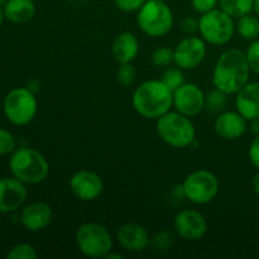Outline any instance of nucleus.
<instances>
[{
	"instance_id": "nucleus-1",
	"label": "nucleus",
	"mask_w": 259,
	"mask_h": 259,
	"mask_svg": "<svg viewBox=\"0 0 259 259\" xmlns=\"http://www.w3.org/2000/svg\"><path fill=\"white\" fill-rule=\"evenodd\" d=\"M250 68L247 56L240 50H228L218 58L212 71L215 89L227 95L237 94L249 80Z\"/></svg>"
},
{
	"instance_id": "nucleus-2",
	"label": "nucleus",
	"mask_w": 259,
	"mask_h": 259,
	"mask_svg": "<svg viewBox=\"0 0 259 259\" xmlns=\"http://www.w3.org/2000/svg\"><path fill=\"white\" fill-rule=\"evenodd\" d=\"M133 106L147 119H158L174 106V91L161 80H148L136 89Z\"/></svg>"
},
{
	"instance_id": "nucleus-3",
	"label": "nucleus",
	"mask_w": 259,
	"mask_h": 259,
	"mask_svg": "<svg viewBox=\"0 0 259 259\" xmlns=\"http://www.w3.org/2000/svg\"><path fill=\"white\" fill-rule=\"evenodd\" d=\"M9 168L15 179L29 185L40 184L50 174L47 159L42 153L32 148H19L13 152Z\"/></svg>"
},
{
	"instance_id": "nucleus-4",
	"label": "nucleus",
	"mask_w": 259,
	"mask_h": 259,
	"mask_svg": "<svg viewBox=\"0 0 259 259\" xmlns=\"http://www.w3.org/2000/svg\"><path fill=\"white\" fill-rule=\"evenodd\" d=\"M156 131L159 138L175 148L191 146L196 137V129L189 116L179 111H167L157 119Z\"/></svg>"
},
{
	"instance_id": "nucleus-5",
	"label": "nucleus",
	"mask_w": 259,
	"mask_h": 259,
	"mask_svg": "<svg viewBox=\"0 0 259 259\" xmlns=\"http://www.w3.org/2000/svg\"><path fill=\"white\" fill-rule=\"evenodd\" d=\"M137 23L144 34L149 37H163L174 25V14L166 2L147 0L138 10Z\"/></svg>"
},
{
	"instance_id": "nucleus-6",
	"label": "nucleus",
	"mask_w": 259,
	"mask_h": 259,
	"mask_svg": "<svg viewBox=\"0 0 259 259\" xmlns=\"http://www.w3.org/2000/svg\"><path fill=\"white\" fill-rule=\"evenodd\" d=\"M76 244L80 252L89 258H105L113 250V238L103 225L85 223L76 232Z\"/></svg>"
},
{
	"instance_id": "nucleus-7",
	"label": "nucleus",
	"mask_w": 259,
	"mask_h": 259,
	"mask_svg": "<svg viewBox=\"0 0 259 259\" xmlns=\"http://www.w3.org/2000/svg\"><path fill=\"white\" fill-rule=\"evenodd\" d=\"M233 17L222 9L204 13L199 19V32L205 42L214 46L227 45L234 34Z\"/></svg>"
},
{
	"instance_id": "nucleus-8",
	"label": "nucleus",
	"mask_w": 259,
	"mask_h": 259,
	"mask_svg": "<svg viewBox=\"0 0 259 259\" xmlns=\"http://www.w3.org/2000/svg\"><path fill=\"white\" fill-rule=\"evenodd\" d=\"M4 114L14 125H27L37 114L38 103L34 94L25 88L9 91L4 99Z\"/></svg>"
},
{
	"instance_id": "nucleus-9",
	"label": "nucleus",
	"mask_w": 259,
	"mask_h": 259,
	"mask_svg": "<svg viewBox=\"0 0 259 259\" xmlns=\"http://www.w3.org/2000/svg\"><path fill=\"white\" fill-rule=\"evenodd\" d=\"M185 197L196 205L211 202L219 194V180L207 169H199L185 179L181 186Z\"/></svg>"
},
{
	"instance_id": "nucleus-10",
	"label": "nucleus",
	"mask_w": 259,
	"mask_h": 259,
	"mask_svg": "<svg viewBox=\"0 0 259 259\" xmlns=\"http://www.w3.org/2000/svg\"><path fill=\"white\" fill-rule=\"evenodd\" d=\"M204 91L195 83H186L174 91V106L179 113L189 116H196L205 109Z\"/></svg>"
},
{
	"instance_id": "nucleus-11",
	"label": "nucleus",
	"mask_w": 259,
	"mask_h": 259,
	"mask_svg": "<svg viewBox=\"0 0 259 259\" xmlns=\"http://www.w3.org/2000/svg\"><path fill=\"white\" fill-rule=\"evenodd\" d=\"M174 227L177 235L189 242L202 239L207 232L206 219L196 210L180 211L175 218Z\"/></svg>"
},
{
	"instance_id": "nucleus-12",
	"label": "nucleus",
	"mask_w": 259,
	"mask_h": 259,
	"mask_svg": "<svg viewBox=\"0 0 259 259\" xmlns=\"http://www.w3.org/2000/svg\"><path fill=\"white\" fill-rule=\"evenodd\" d=\"M175 65L181 70H192L204 61L206 56L205 40L199 37H186L174 50Z\"/></svg>"
},
{
	"instance_id": "nucleus-13",
	"label": "nucleus",
	"mask_w": 259,
	"mask_h": 259,
	"mask_svg": "<svg viewBox=\"0 0 259 259\" xmlns=\"http://www.w3.org/2000/svg\"><path fill=\"white\" fill-rule=\"evenodd\" d=\"M70 189L81 201H94L103 194L104 182L95 172L81 169L70 179Z\"/></svg>"
},
{
	"instance_id": "nucleus-14",
	"label": "nucleus",
	"mask_w": 259,
	"mask_h": 259,
	"mask_svg": "<svg viewBox=\"0 0 259 259\" xmlns=\"http://www.w3.org/2000/svg\"><path fill=\"white\" fill-rule=\"evenodd\" d=\"M25 184L18 179H0V212L9 214L19 210L27 200Z\"/></svg>"
},
{
	"instance_id": "nucleus-15",
	"label": "nucleus",
	"mask_w": 259,
	"mask_h": 259,
	"mask_svg": "<svg viewBox=\"0 0 259 259\" xmlns=\"http://www.w3.org/2000/svg\"><path fill=\"white\" fill-rule=\"evenodd\" d=\"M53 211L46 202L35 201L23 207L20 212V223L29 232H40L51 224Z\"/></svg>"
},
{
	"instance_id": "nucleus-16",
	"label": "nucleus",
	"mask_w": 259,
	"mask_h": 259,
	"mask_svg": "<svg viewBox=\"0 0 259 259\" xmlns=\"http://www.w3.org/2000/svg\"><path fill=\"white\" fill-rule=\"evenodd\" d=\"M119 244L129 252H141L148 247L151 238L148 232L142 225L136 223H126L121 225L116 232Z\"/></svg>"
},
{
	"instance_id": "nucleus-17",
	"label": "nucleus",
	"mask_w": 259,
	"mask_h": 259,
	"mask_svg": "<svg viewBox=\"0 0 259 259\" xmlns=\"http://www.w3.org/2000/svg\"><path fill=\"white\" fill-rule=\"evenodd\" d=\"M215 133L225 141H235L247 131V119L238 111H225L217 118Z\"/></svg>"
},
{
	"instance_id": "nucleus-18",
	"label": "nucleus",
	"mask_w": 259,
	"mask_h": 259,
	"mask_svg": "<svg viewBox=\"0 0 259 259\" xmlns=\"http://www.w3.org/2000/svg\"><path fill=\"white\" fill-rule=\"evenodd\" d=\"M235 106L247 120L259 118V82H248L240 89L235 98Z\"/></svg>"
},
{
	"instance_id": "nucleus-19",
	"label": "nucleus",
	"mask_w": 259,
	"mask_h": 259,
	"mask_svg": "<svg viewBox=\"0 0 259 259\" xmlns=\"http://www.w3.org/2000/svg\"><path fill=\"white\" fill-rule=\"evenodd\" d=\"M139 52L138 38L131 32H123L116 35L111 45V53L116 62L131 63Z\"/></svg>"
},
{
	"instance_id": "nucleus-20",
	"label": "nucleus",
	"mask_w": 259,
	"mask_h": 259,
	"mask_svg": "<svg viewBox=\"0 0 259 259\" xmlns=\"http://www.w3.org/2000/svg\"><path fill=\"white\" fill-rule=\"evenodd\" d=\"M3 10L8 20L15 24H23L34 17L35 5L33 0H9Z\"/></svg>"
},
{
	"instance_id": "nucleus-21",
	"label": "nucleus",
	"mask_w": 259,
	"mask_h": 259,
	"mask_svg": "<svg viewBox=\"0 0 259 259\" xmlns=\"http://www.w3.org/2000/svg\"><path fill=\"white\" fill-rule=\"evenodd\" d=\"M220 9L233 18H240L250 14L254 7V0H219Z\"/></svg>"
},
{
	"instance_id": "nucleus-22",
	"label": "nucleus",
	"mask_w": 259,
	"mask_h": 259,
	"mask_svg": "<svg viewBox=\"0 0 259 259\" xmlns=\"http://www.w3.org/2000/svg\"><path fill=\"white\" fill-rule=\"evenodd\" d=\"M237 30L240 37L248 40H254L259 37V19L252 14L243 15L239 18Z\"/></svg>"
},
{
	"instance_id": "nucleus-23",
	"label": "nucleus",
	"mask_w": 259,
	"mask_h": 259,
	"mask_svg": "<svg viewBox=\"0 0 259 259\" xmlns=\"http://www.w3.org/2000/svg\"><path fill=\"white\" fill-rule=\"evenodd\" d=\"M180 67H169L162 75L161 81L166 86H168L172 91L177 90L180 86L185 83V75Z\"/></svg>"
},
{
	"instance_id": "nucleus-24",
	"label": "nucleus",
	"mask_w": 259,
	"mask_h": 259,
	"mask_svg": "<svg viewBox=\"0 0 259 259\" xmlns=\"http://www.w3.org/2000/svg\"><path fill=\"white\" fill-rule=\"evenodd\" d=\"M227 105V94L223 93V91L212 90L211 93H209V95H206L205 99V109H207L211 113H219Z\"/></svg>"
},
{
	"instance_id": "nucleus-25",
	"label": "nucleus",
	"mask_w": 259,
	"mask_h": 259,
	"mask_svg": "<svg viewBox=\"0 0 259 259\" xmlns=\"http://www.w3.org/2000/svg\"><path fill=\"white\" fill-rule=\"evenodd\" d=\"M137 77V70L132 63H120L118 71H116V78L118 82L124 88L133 85Z\"/></svg>"
},
{
	"instance_id": "nucleus-26",
	"label": "nucleus",
	"mask_w": 259,
	"mask_h": 259,
	"mask_svg": "<svg viewBox=\"0 0 259 259\" xmlns=\"http://www.w3.org/2000/svg\"><path fill=\"white\" fill-rule=\"evenodd\" d=\"M152 63L156 67H168L171 63H175L174 50L167 47L157 48L152 55Z\"/></svg>"
},
{
	"instance_id": "nucleus-27",
	"label": "nucleus",
	"mask_w": 259,
	"mask_h": 259,
	"mask_svg": "<svg viewBox=\"0 0 259 259\" xmlns=\"http://www.w3.org/2000/svg\"><path fill=\"white\" fill-rule=\"evenodd\" d=\"M8 259H35L37 258V252L34 247L27 243H22L15 247H13L7 254Z\"/></svg>"
},
{
	"instance_id": "nucleus-28",
	"label": "nucleus",
	"mask_w": 259,
	"mask_h": 259,
	"mask_svg": "<svg viewBox=\"0 0 259 259\" xmlns=\"http://www.w3.org/2000/svg\"><path fill=\"white\" fill-rule=\"evenodd\" d=\"M245 56H247V61H248V65H249L250 72L259 75V39L258 38L250 43L247 52H245Z\"/></svg>"
},
{
	"instance_id": "nucleus-29",
	"label": "nucleus",
	"mask_w": 259,
	"mask_h": 259,
	"mask_svg": "<svg viewBox=\"0 0 259 259\" xmlns=\"http://www.w3.org/2000/svg\"><path fill=\"white\" fill-rule=\"evenodd\" d=\"M15 139L12 133L5 129H0V156L13 153L15 151Z\"/></svg>"
},
{
	"instance_id": "nucleus-30",
	"label": "nucleus",
	"mask_w": 259,
	"mask_h": 259,
	"mask_svg": "<svg viewBox=\"0 0 259 259\" xmlns=\"http://www.w3.org/2000/svg\"><path fill=\"white\" fill-rule=\"evenodd\" d=\"M146 2L147 0H114L116 8L125 13L138 12Z\"/></svg>"
},
{
	"instance_id": "nucleus-31",
	"label": "nucleus",
	"mask_w": 259,
	"mask_h": 259,
	"mask_svg": "<svg viewBox=\"0 0 259 259\" xmlns=\"http://www.w3.org/2000/svg\"><path fill=\"white\" fill-rule=\"evenodd\" d=\"M172 235L169 234L168 232H162L158 233L156 237L153 238V247L154 249H158V250H164L172 244Z\"/></svg>"
},
{
	"instance_id": "nucleus-32",
	"label": "nucleus",
	"mask_w": 259,
	"mask_h": 259,
	"mask_svg": "<svg viewBox=\"0 0 259 259\" xmlns=\"http://www.w3.org/2000/svg\"><path fill=\"white\" fill-rule=\"evenodd\" d=\"M191 4L197 13L204 14V13L215 9V7L219 4V0H191Z\"/></svg>"
},
{
	"instance_id": "nucleus-33",
	"label": "nucleus",
	"mask_w": 259,
	"mask_h": 259,
	"mask_svg": "<svg viewBox=\"0 0 259 259\" xmlns=\"http://www.w3.org/2000/svg\"><path fill=\"white\" fill-rule=\"evenodd\" d=\"M248 154H249V159L253 166L259 169V136L255 137L252 143H250Z\"/></svg>"
},
{
	"instance_id": "nucleus-34",
	"label": "nucleus",
	"mask_w": 259,
	"mask_h": 259,
	"mask_svg": "<svg viewBox=\"0 0 259 259\" xmlns=\"http://www.w3.org/2000/svg\"><path fill=\"white\" fill-rule=\"evenodd\" d=\"M181 28L186 34H194L196 30H199V20L194 19V18H187L182 22Z\"/></svg>"
},
{
	"instance_id": "nucleus-35",
	"label": "nucleus",
	"mask_w": 259,
	"mask_h": 259,
	"mask_svg": "<svg viewBox=\"0 0 259 259\" xmlns=\"http://www.w3.org/2000/svg\"><path fill=\"white\" fill-rule=\"evenodd\" d=\"M250 121H252L250 123V131H252V133L255 134V136H259V118L253 119Z\"/></svg>"
},
{
	"instance_id": "nucleus-36",
	"label": "nucleus",
	"mask_w": 259,
	"mask_h": 259,
	"mask_svg": "<svg viewBox=\"0 0 259 259\" xmlns=\"http://www.w3.org/2000/svg\"><path fill=\"white\" fill-rule=\"evenodd\" d=\"M252 185H253V190H254L255 194L259 195V169H258V174L255 175L254 179H253Z\"/></svg>"
},
{
	"instance_id": "nucleus-37",
	"label": "nucleus",
	"mask_w": 259,
	"mask_h": 259,
	"mask_svg": "<svg viewBox=\"0 0 259 259\" xmlns=\"http://www.w3.org/2000/svg\"><path fill=\"white\" fill-rule=\"evenodd\" d=\"M105 258H108V259H121V258H123V255H121V254H114V253H109V254L108 255H106V257Z\"/></svg>"
},
{
	"instance_id": "nucleus-38",
	"label": "nucleus",
	"mask_w": 259,
	"mask_h": 259,
	"mask_svg": "<svg viewBox=\"0 0 259 259\" xmlns=\"http://www.w3.org/2000/svg\"><path fill=\"white\" fill-rule=\"evenodd\" d=\"M253 10L257 13V15L259 17V0H254V7H253Z\"/></svg>"
},
{
	"instance_id": "nucleus-39",
	"label": "nucleus",
	"mask_w": 259,
	"mask_h": 259,
	"mask_svg": "<svg viewBox=\"0 0 259 259\" xmlns=\"http://www.w3.org/2000/svg\"><path fill=\"white\" fill-rule=\"evenodd\" d=\"M3 19H4V10H3L2 7H0V27H2Z\"/></svg>"
},
{
	"instance_id": "nucleus-40",
	"label": "nucleus",
	"mask_w": 259,
	"mask_h": 259,
	"mask_svg": "<svg viewBox=\"0 0 259 259\" xmlns=\"http://www.w3.org/2000/svg\"><path fill=\"white\" fill-rule=\"evenodd\" d=\"M8 2H9V0H0V7H4Z\"/></svg>"
},
{
	"instance_id": "nucleus-41",
	"label": "nucleus",
	"mask_w": 259,
	"mask_h": 259,
	"mask_svg": "<svg viewBox=\"0 0 259 259\" xmlns=\"http://www.w3.org/2000/svg\"><path fill=\"white\" fill-rule=\"evenodd\" d=\"M157 2H166V0H157Z\"/></svg>"
}]
</instances>
